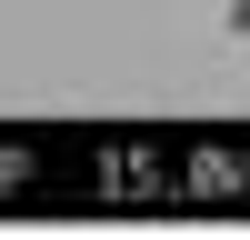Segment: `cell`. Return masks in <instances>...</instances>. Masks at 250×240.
I'll use <instances>...</instances> for the list:
<instances>
[{"label": "cell", "instance_id": "1", "mask_svg": "<svg viewBox=\"0 0 250 240\" xmlns=\"http://www.w3.org/2000/svg\"><path fill=\"white\" fill-rule=\"evenodd\" d=\"M230 40H250V0H230Z\"/></svg>", "mask_w": 250, "mask_h": 240}]
</instances>
